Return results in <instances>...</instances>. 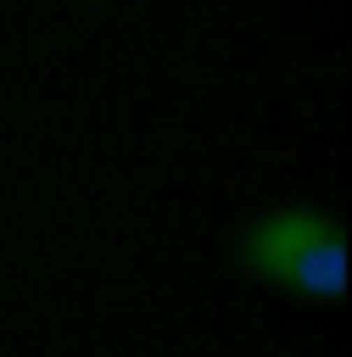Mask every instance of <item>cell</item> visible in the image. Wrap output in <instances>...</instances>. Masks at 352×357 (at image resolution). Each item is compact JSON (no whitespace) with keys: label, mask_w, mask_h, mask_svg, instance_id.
<instances>
[{"label":"cell","mask_w":352,"mask_h":357,"mask_svg":"<svg viewBox=\"0 0 352 357\" xmlns=\"http://www.w3.org/2000/svg\"><path fill=\"white\" fill-rule=\"evenodd\" d=\"M239 261L261 284L307 295V301H335L346 295V238L341 221L324 210H267L239 233Z\"/></svg>","instance_id":"cell-1"}]
</instances>
